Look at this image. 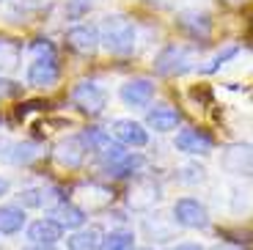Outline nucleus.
<instances>
[{
	"label": "nucleus",
	"mask_w": 253,
	"mask_h": 250,
	"mask_svg": "<svg viewBox=\"0 0 253 250\" xmlns=\"http://www.w3.org/2000/svg\"><path fill=\"white\" fill-rule=\"evenodd\" d=\"M99 44L110 55H129L135 50V25L124 14H108L99 25Z\"/></svg>",
	"instance_id": "1"
},
{
	"label": "nucleus",
	"mask_w": 253,
	"mask_h": 250,
	"mask_svg": "<svg viewBox=\"0 0 253 250\" xmlns=\"http://www.w3.org/2000/svg\"><path fill=\"white\" fill-rule=\"evenodd\" d=\"M196 63V52L184 47V44H168L160 50V55L154 58V72L165 77H173V75H184V72L193 69Z\"/></svg>",
	"instance_id": "2"
},
{
	"label": "nucleus",
	"mask_w": 253,
	"mask_h": 250,
	"mask_svg": "<svg viewBox=\"0 0 253 250\" xmlns=\"http://www.w3.org/2000/svg\"><path fill=\"white\" fill-rule=\"evenodd\" d=\"M72 102L88 116H99L108 107V91L94 80H80L72 88Z\"/></svg>",
	"instance_id": "3"
},
{
	"label": "nucleus",
	"mask_w": 253,
	"mask_h": 250,
	"mask_svg": "<svg viewBox=\"0 0 253 250\" xmlns=\"http://www.w3.org/2000/svg\"><path fill=\"white\" fill-rule=\"evenodd\" d=\"M173 223L182 228H207L209 225V212L198 198H179L171 209Z\"/></svg>",
	"instance_id": "4"
},
{
	"label": "nucleus",
	"mask_w": 253,
	"mask_h": 250,
	"mask_svg": "<svg viewBox=\"0 0 253 250\" xmlns=\"http://www.w3.org/2000/svg\"><path fill=\"white\" fill-rule=\"evenodd\" d=\"M226 173L234 176H253V143H231L220 157Z\"/></svg>",
	"instance_id": "5"
},
{
	"label": "nucleus",
	"mask_w": 253,
	"mask_h": 250,
	"mask_svg": "<svg viewBox=\"0 0 253 250\" xmlns=\"http://www.w3.org/2000/svg\"><path fill=\"white\" fill-rule=\"evenodd\" d=\"M85 151H88V146H85V140L80 138V135H69V138H63L55 143V149H52V157H55V163L61 165V168H80L83 163H85Z\"/></svg>",
	"instance_id": "6"
},
{
	"label": "nucleus",
	"mask_w": 253,
	"mask_h": 250,
	"mask_svg": "<svg viewBox=\"0 0 253 250\" xmlns=\"http://www.w3.org/2000/svg\"><path fill=\"white\" fill-rule=\"evenodd\" d=\"M58 77H61V66H58V58H55V55L33 58V63L28 66V72H25L28 85H36V88H50V85H55Z\"/></svg>",
	"instance_id": "7"
},
{
	"label": "nucleus",
	"mask_w": 253,
	"mask_h": 250,
	"mask_svg": "<svg viewBox=\"0 0 253 250\" xmlns=\"http://www.w3.org/2000/svg\"><path fill=\"white\" fill-rule=\"evenodd\" d=\"M110 138L119 140L121 146H132V149H143L149 143V129L140 121L132 119H116L110 124Z\"/></svg>",
	"instance_id": "8"
},
{
	"label": "nucleus",
	"mask_w": 253,
	"mask_h": 250,
	"mask_svg": "<svg viewBox=\"0 0 253 250\" xmlns=\"http://www.w3.org/2000/svg\"><path fill=\"white\" fill-rule=\"evenodd\" d=\"M173 146H176V151H182L187 157H204L215 149V140L209 138L204 129H182L173 138Z\"/></svg>",
	"instance_id": "9"
},
{
	"label": "nucleus",
	"mask_w": 253,
	"mask_h": 250,
	"mask_svg": "<svg viewBox=\"0 0 253 250\" xmlns=\"http://www.w3.org/2000/svg\"><path fill=\"white\" fill-rule=\"evenodd\" d=\"M119 96L126 107H146L154 99V80H149V77H132V80H126L121 85Z\"/></svg>",
	"instance_id": "10"
},
{
	"label": "nucleus",
	"mask_w": 253,
	"mask_h": 250,
	"mask_svg": "<svg viewBox=\"0 0 253 250\" xmlns=\"http://www.w3.org/2000/svg\"><path fill=\"white\" fill-rule=\"evenodd\" d=\"M176 28L184 31L190 39H209V33H212V19H209L207 11L187 8V11L176 14Z\"/></svg>",
	"instance_id": "11"
},
{
	"label": "nucleus",
	"mask_w": 253,
	"mask_h": 250,
	"mask_svg": "<svg viewBox=\"0 0 253 250\" xmlns=\"http://www.w3.org/2000/svg\"><path fill=\"white\" fill-rule=\"evenodd\" d=\"M19 204H22V209H52L55 204H61V190L50 187V184L25 187L19 193Z\"/></svg>",
	"instance_id": "12"
},
{
	"label": "nucleus",
	"mask_w": 253,
	"mask_h": 250,
	"mask_svg": "<svg viewBox=\"0 0 253 250\" xmlns=\"http://www.w3.org/2000/svg\"><path fill=\"white\" fill-rule=\"evenodd\" d=\"M66 44H69L72 50L83 52V55H91V52L99 47V28L96 25H75L66 31Z\"/></svg>",
	"instance_id": "13"
},
{
	"label": "nucleus",
	"mask_w": 253,
	"mask_h": 250,
	"mask_svg": "<svg viewBox=\"0 0 253 250\" xmlns=\"http://www.w3.org/2000/svg\"><path fill=\"white\" fill-rule=\"evenodd\" d=\"M25 237L31 245H55L63 237V228L50 217H39L25 228Z\"/></svg>",
	"instance_id": "14"
},
{
	"label": "nucleus",
	"mask_w": 253,
	"mask_h": 250,
	"mask_svg": "<svg viewBox=\"0 0 253 250\" xmlns=\"http://www.w3.org/2000/svg\"><path fill=\"white\" fill-rule=\"evenodd\" d=\"M50 220H55L63 231H80L83 223H85V212L75 204H69V201H61L50 209Z\"/></svg>",
	"instance_id": "15"
},
{
	"label": "nucleus",
	"mask_w": 253,
	"mask_h": 250,
	"mask_svg": "<svg viewBox=\"0 0 253 250\" xmlns=\"http://www.w3.org/2000/svg\"><path fill=\"white\" fill-rule=\"evenodd\" d=\"M182 124V113L171 105H157L146 116V126H152L154 132H171Z\"/></svg>",
	"instance_id": "16"
},
{
	"label": "nucleus",
	"mask_w": 253,
	"mask_h": 250,
	"mask_svg": "<svg viewBox=\"0 0 253 250\" xmlns=\"http://www.w3.org/2000/svg\"><path fill=\"white\" fill-rule=\"evenodd\" d=\"M25 209L17 204H3L0 207V234H17L25 225Z\"/></svg>",
	"instance_id": "17"
},
{
	"label": "nucleus",
	"mask_w": 253,
	"mask_h": 250,
	"mask_svg": "<svg viewBox=\"0 0 253 250\" xmlns=\"http://www.w3.org/2000/svg\"><path fill=\"white\" fill-rule=\"evenodd\" d=\"M146 165V160L140 154H135V151H126L124 157H121L119 163H113V165H105V173L108 176H113V179H124V176H132V173H138L140 168Z\"/></svg>",
	"instance_id": "18"
},
{
	"label": "nucleus",
	"mask_w": 253,
	"mask_h": 250,
	"mask_svg": "<svg viewBox=\"0 0 253 250\" xmlns=\"http://www.w3.org/2000/svg\"><path fill=\"white\" fill-rule=\"evenodd\" d=\"M102 237L105 234L99 231V228H80V231H75L69 239H66V250H99L102 245Z\"/></svg>",
	"instance_id": "19"
},
{
	"label": "nucleus",
	"mask_w": 253,
	"mask_h": 250,
	"mask_svg": "<svg viewBox=\"0 0 253 250\" xmlns=\"http://www.w3.org/2000/svg\"><path fill=\"white\" fill-rule=\"evenodd\" d=\"M157 201H160V187L154 181H140L129 193V207H135V209H149Z\"/></svg>",
	"instance_id": "20"
},
{
	"label": "nucleus",
	"mask_w": 253,
	"mask_h": 250,
	"mask_svg": "<svg viewBox=\"0 0 253 250\" xmlns=\"http://www.w3.org/2000/svg\"><path fill=\"white\" fill-rule=\"evenodd\" d=\"M19 58H22V44L14 42V39L0 36V75H6V72L17 69Z\"/></svg>",
	"instance_id": "21"
},
{
	"label": "nucleus",
	"mask_w": 253,
	"mask_h": 250,
	"mask_svg": "<svg viewBox=\"0 0 253 250\" xmlns=\"http://www.w3.org/2000/svg\"><path fill=\"white\" fill-rule=\"evenodd\" d=\"M39 157V146L36 143H8L3 151V160L11 165H28Z\"/></svg>",
	"instance_id": "22"
},
{
	"label": "nucleus",
	"mask_w": 253,
	"mask_h": 250,
	"mask_svg": "<svg viewBox=\"0 0 253 250\" xmlns=\"http://www.w3.org/2000/svg\"><path fill=\"white\" fill-rule=\"evenodd\" d=\"M99 250H135V234L129 228H116L102 237Z\"/></svg>",
	"instance_id": "23"
},
{
	"label": "nucleus",
	"mask_w": 253,
	"mask_h": 250,
	"mask_svg": "<svg viewBox=\"0 0 253 250\" xmlns=\"http://www.w3.org/2000/svg\"><path fill=\"white\" fill-rule=\"evenodd\" d=\"M237 52H240V47H237V44H228V47H223V50L217 52V55L209 58V63H207V66H201V72H204V75H212V72L220 69V66L228 61V58H234Z\"/></svg>",
	"instance_id": "24"
},
{
	"label": "nucleus",
	"mask_w": 253,
	"mask_h": 250,
	"mask_svg": "<svg viewBox=\"0 0 253 250\" xmlns=\"http://www.w3.org/2000/svg\"><path fill=\"white\" fill-rule=\"evenodd\" d=\"M182 181H187V184H201L204 179H207V170L201 168V165H187V168H182V176H179Z\"/></svg>",
	"instance_id": "25"
},
{
	"label": "nucleus",
	"mask_w": 253,
	"mask_h": 250,
	"mask_svg": "<svg viewBox=\"0 0 253 250\" xmlns=\"http://www.w3.org/2000/svg\"><path fill=\"white\" fill-rule=\"evenodd\" d=\"M17 91H19V85H17V83L0 75V99H6V96H14Z\"/></svg>",
	"instance_id": "26"
},
{
	"label": "nucleus",
	"mask_w": 253,
	"mask_h": 250,
	"mask_svg": "<svg viewBox=\"0 0 253 250\" xmlns=\"http://www.w3.org/2000/svg\"><path fill=\"white\" fill-rule=\"evenodd\" d=\"M31 52H33L36 58H42V55H55V47H52L50 42H44V39H42V42H36V44L31 47Z\"/></svg>",
	"instance_id": "27"
},
{
	"label": "nucleus",
	"mask_w": 253,
	"mask_h": 250,
	"mask_svg": "<svg viewBox=\"0 0 253 250\" xmlns=\"http://www.w3.org/2000/svg\"><path fill=\"white\" fill-rule=\"evenodd\" d=\"M212 250H245V248H240V245H234V242H220V245H215Z\"/></svg>",
	"instance_id": "28"
},
{
	"label": "nucleus",
	"mask_w": 253,
	"mask_h": 250,
	"mask_svg": "<svg viewBox=\"0 0 253 250\" xmlns=\"http://www.w3.org/2000/svg\"><path fill=\"white\" fill-rule=\"evenodd\" d=\"M173 250H204L201 245H196V242H182V245H176Z\"/></svg>",
	"instance_id": "29"
},
{
	"label": "nucleus",
	"mask_w": 253,
	"mask_h": 250,
	"mask_svg": "<svg viewBox=\"0 0 253 250\" xmlns=\"http://www.w3.org/2000/svg\"><path fill=\"white\" fill-rule=\"evenodd\" d=\"M22 250H55V245H28Z\"/></svg>",
	"instance_id": "30"
},
{
	"label": "nucleus",
	"mask_w": 253,
	"mask_h": 250,
	"mask_svg": "<svg viewBox=\"0 0 253 250\" xmlns=\"http://www.w3.org/2000/svg\"><path fill=\"white\" fill-rule=\"evenodd\" d=\"M8 187H11V184H8V179H3V176H0V198L8 193Z\"/></svg>",
	"instance_id": "31"
},
{
	"label": "nucleus",
	"mask_w": 253,
	"mask_h": 250,
	"mask_svg": "<svg viewBox=\"0 0 253 250\" xmlns=\"http://www.w3.org/2000/svg\"><path fill=\"white\" fill-rule=\"evenodd\" d=\"M75 3H80V8H85V6H91L94 0H75Z\"/></svg>",
	"instance_id": "32"
},
{
	"label": "nucleus",
	"mask_w": 253,
	"mask_h": 250,
	"mask_svg": "<svg viewBox=\"0 0 253 250\" xmlns=\"http://www.w3.org/2000/svg\"><path fill=\"white\" fill-rule=\"evenodd\" d=\"M226 3H231V6H240V3H245V0H226Z\"/></svg>",
	"instance_id": "33"
},
{
	"label": "nucleus",
	"mask_w": 253,
	"mask_h": 250,
	"mask_svg": "<svg viewBox=\"0 0 253 250\" xmlns=\"http://www.w3.org/2000/svg\"><path fill=\"white\" fill-rule=\"evenodd\" d=\"M143 250H154V248H143Z\"/></svg>",
	"instance_id": "34"
}]
</instances>
